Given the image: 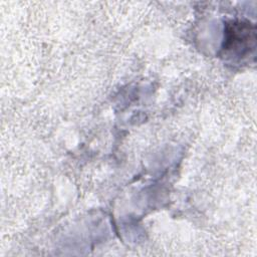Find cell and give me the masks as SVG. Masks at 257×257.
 I'll return each mask as SVG.
<instances>
[{"instance_id": "6da1fadb", "label": "cell", "mask_w": 257, "mask_h": 257, "mask_svg": "<svg viewBox=\"0 0 257 257\" xmlns=\"http://www.w3.org/2000/svg\"><path fill=\"white\" fill-rule=\"evenodd\" d=\"M256 43L255 26L246 21H233L227 25L223 50L225 55L237 59L248 56Z\"/></svg>"}]
</instances>
